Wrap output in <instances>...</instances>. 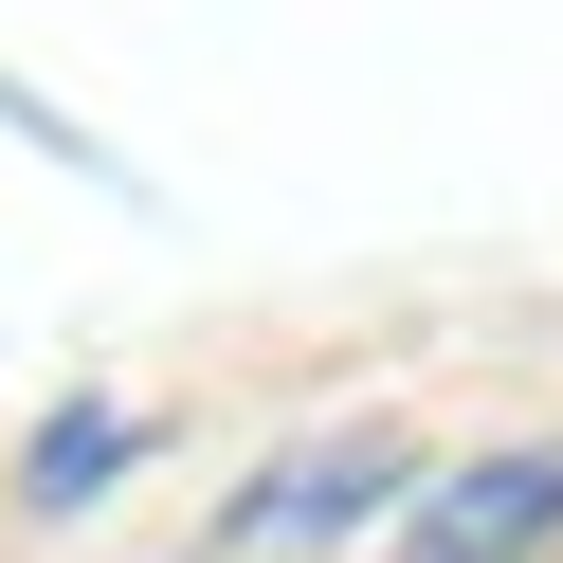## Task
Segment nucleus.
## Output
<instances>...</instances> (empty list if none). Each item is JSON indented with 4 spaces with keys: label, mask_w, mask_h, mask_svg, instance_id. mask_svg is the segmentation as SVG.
Segmentation results:
<instances>
[{
    "label": "nucleus",
    "mask_w": 563,
    "mask_h": 563,
    "mask_svg": "<svg viewBox=\"0 0 563 563\" xmlns=\"http://www.w3.org/2000/svg\"><path fill=\"white\" fill-rule=\"evenodd\" d=\"M545 527H563V437H509V454H454V473H418L382 563H527Z\"/></svg>",
    "instance_id": "obj_1"
},
{
    "label": "nucleus",
    "mask_w": 563,
    "mask_h": 563,
    "mask_svg": "<svg viewBox=\"0 0 563 563\" xmlns=\"http://www.w3.org/2000/svg\"><path fill=\"white\" fill-rule=\"evenodd\" d=\"M382 490H400V437H309V473L236 490L219 545H328V527H345V509H382Z\"/></svg>",
    "instance_id": "obj_2"
},
{
    "label": "nucleus",
    "mask_w": 563,
    "mask_h": 563,
    "mask_svg": "<svg viewBox=\"0 0 563 563\" xmlns=\"http://www.w3.org/2000/svg\"><path fill=\"white\" fill-rule=\"evenodd\" d=\"M110 473H128V400H74V418L37 437V473H19V490H37V509H74V490H110Z\"/></svg>",
    "instance_id": "obj_3"
}]
</instances>
